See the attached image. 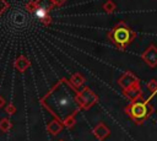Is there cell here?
Here are the masks:
<instances>
[{"label": "cell", "instance_id": "7a4b0ae2", "mask_svg": "<svg viewBox=\"0 0 157 141\" xmlns=\"http://www.w3.org/2000/svg\"><path fill=\"white\" fill-rule=\"evenodd\" d=\"M153 98V94H151L147 99L145 101H136L131 102L129 105L125 107L124 112L129 115V118L137 125H141L148 116L155 112L153 105L150 103L151 99Z\"/></svg>", "mask_w": 157, "mask_h": 141}, {"label": "cell", "instance_id": "2e32d148", "mask_svg": "<svg viewBox=\"0 0 157 141\" xmlns=\"http://www.w3.org/2000/svg\"><path fill=\"white\" fill-rule=\"evenodd\" d=\"M9 6H10V4L6 0H0V16L9 9Z\"/></svg>", "mask_w": 157, "mask_h": 141}, {"label": "cell", "instance_id": "ac0fdd59", "mask_svg": "<svg viewBox=\"0 0 157 141\" xmlns=\"http://www.w3.org/2000/svg\"><path fill=\"white\" fill-rule=\"evenodd\" d=\"M66 0H54V2H55V6H61L64 2H65Z\"/></svg>", "mask_w": 157, "mask_h": 141}, {"label": "cell", "instance_id": "3957f363", "mask_svg": "<svg viewBox=\"0 0 157 141\" xmlns=\"http://www.w3.org/2000/svg\"><path fill=\"white\" fill-rule=\"evenodd\" d=\"M55 6V2L54 0H36V1H32L28 4V10L36 12V15L45 23L44 18L47 17L48 12Z\"/></svg>", "mask_w": 157, "mask_h": 141}, {"label": "cell", "instance_id": "4fadbf2b", "mask_svg": "<svg viewBox=\"0 0 157 141\" xmlns=\"http://www.w3.org/2000/svg\"><path fill=\"white\" fill-rule=\"evenodd\" d=\"M10 129H11V123H10V120H9L7 118H2V119L0 120V130H1L2 132H7Z\"/></svg>", "mask_w": 157, "mask_h": 141}, {"label": "cell", "instance_id": "9c48e42d", "mask_svg": "<svg viewBox=\"0 0 157 141\" xmlns=\"http://www.w3.org/2000/svg\"><path fill=\"white\" fill-rule=\"evenodd\" d=\"M13 66L16 67L17 71L25 72L28 67H31V61H29L25 55H20V56L16 58V60L13 61Z\"/></svg>", "mask_w": 157, "mask_h": 141}, {"label": "cell", "instance_id": "52a82bcc", "mask_svg": "<svg viewBox=\"0 0 157 141\" xmlns=\"http://www.w3.org/2000/svg\"><path fill=\"white\" fill-rule=\"evenodd\" d=\"M125 97L130 101V102H136V101H141L142 99V90H141V86H140V82L134 85L132 87L128 88V90H124L123 91Z\"/></svg>", "mask_w": 157, "mask_h": 141}, {"label": "cell", "instance_id": "8fae6325", "mask_svg": "<svg viewBox=\"0 0 157 141\" xmlns=\"http://www.w3.org/2000/svg\"><path fill=\"white\" fill-rule=\"evenodd\" d=\"M70 83L74 86V87H81L83 83H85V77L81 75V74H78V72H76V74H74L71 77H70Z\"/></svg>", "mask_w": 157, "mask_h": 141}, {"label": "cell", "instance_id": "30bf717a", "mask_svg": "<svg viewBox=\"0 0 157 141\" xmlns=\"http://www.w3.org/2000/svg\"><path fill=\"white\" fill-rule=\"evenodd\" d=\"M47 130L52 134V135H58L61 130H63V124L59 121V120H56V119H53L49 124H48V126H47Z\"/></svg>", "mask_w": 157, "mask_h": 141}, {"label": "cell", "instance_id": "d6986e66", "mask_svg": "<svg viewBox=\"0 0 157 141\" xmlns=\"http://www.w3.org/2000/svg\"><path fill=\"white\" fill-rule=\"evenodd\" d=\"M4 105H5V99H4V97L0 96V108L4 107Z\"/></svg>", "mask_w": 157, "mask_h": 141}, {"label": "cell", "instance_id": "5bb4252c", "mask_svg": "<svg viewBox=\"0 0 157 141\" xmlns=\"http://www.w3.org/2000/svg\"><path fill=\"white\" fill-rule=\"evenodd\" d=\"M146 87H147V90L151 92V94L155 96V94L157 93V80H150V81L147 82Z\"/></svg>", "mask_w": 157, "mask_h": 141}, {"label": "cell", "instance_id": "ffe728a7", "mask_svg": "<svg viewBox=\"0 0 157 141\" xmlns=\"http://www.w3.org/2000/svg\"><path fill=\"white\" fill-rule=\"evenodd\" d=\"M59 141H64V140H59Z\"/></svg>", "mask_w": 157, "mask_h": 141}, {"label": "cell", "instance_id": "9a60e30c", "mask_svg": "<svg viewBox=\"0 0 157 141\" xmlns=\"http://www.w3.org/2000/svg\"><path fill=\"white\" fill-rule=\"evenodd\" d=\"M75 124H76V119H75L74 115H70V116H67V118L64 120V125L67 126V128H72Z\"/></svg>", "mask_w": 157, "mask_h": 141}, {"label": "cell", "instance_id": "8992f818", "mask_svg": "<svg viewBox=\"0 0 157 141\" xmlns=\"http://www.w3.org/2000/svg\"><path fill=\"white\" fill-rule=\"evenodd\" d=\"M141 58L150 67H156L157 66V47L155 44L148 45V48L141 54Z\"/></svg>", "mask_w": 157, "mask_h": 141}, {"label": "cell", "instance_id": "6da1fadb", "mask_svg": "<svg viewBox=\"0 0 157 141\" xmlns=\"http://www.w3.org/2000/svg\"><path fill=\"white\" fill-rule=\"evenodd\" d=\"M137 33L132 31L124 21H119L109 32L108 38L109 40L120 50H124L132 40L136 38Z\"/></svg>", "mask_w": 157, "mask_h": 141}, {"label": "cell", "instance_id": "5b68a950", "mask_svg": "<svg viewBox=\"0 0 157 141\" xmlns=\"http://www.w3.org/2000/svg\"><path fill=\"white\" fill-rule=\"evenodd\" d=\"M139 82H140L139 77H137L135 74H132L131 71L124 72V74L118 78V85L123 88V91H124V90H128V88H130V87H132L134 85H136V83H139Z\"/></svg>", "mask_w": 157, "mask_h": 141}, {"label": "cell", "instance_id": "ba28073f", "mask_svg": "<svg viewBox=\"0 0 157 141\" xmlns=\"http://www.w3.org/2000/svg\"><path fill=\"white\" fill-rule=\"evenodd\" d=\"M93 134H94V136H96L98 140L103 141L104 139H107V137L109 136L110 130H109V128H108L104 123H98V124L94 126V129H93Z\"/></svg>", "mask_w": 157, "mask_h": 141}, {"label": "cell", "instance_id": "e0dca14e", "mask_svg": "<svg viewBox=\"0 0 157 141\" xmlns=\"http://www.w3.org/2000/svg\"><path fill=\"white\" fill-rule=\"evenodd\" d=\"M5 110H6V113H7V114L12 115V114H15V113H16V107H15L12 103H10V104H7V105L5 107Z\"/></svg>", "mask_w": 157, "mask_h": 141}, {"label": "cell", "instance_id": "7c38bea8", "mask_svg": "<svg viewBox=\"0 0 157 141\" xmlns=\"http://www.w3.org/2000/svg\"><path fill=\"white\" fill-rule=\"evenodd\" d=\"M115 9H117V5H115V2L113 0H108V1H105L103 4V10L107 13H113L115 11Z\"/></svg>", "mask_w": 157, "mask_h": 141}, {"label": "cell", "instance_id": "277c9868", "mask_svg": "<svg viewBox=\"0 0 157 141\" xmlns=\"http://www.w3.org/2000/svg\"><path fill=\"white\" fill-rule=\"evenodd\" d=\"M78 98L81 101V105L85 108V109H88L91 108L94 103H97L98 101V97L88 88V87H85L82 88V91L78 93Z\"/></svg>", "mask_w": 157, "mask_h": 141}]
</instances>
